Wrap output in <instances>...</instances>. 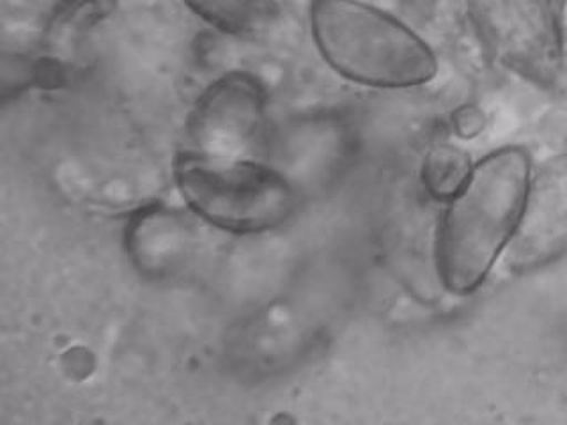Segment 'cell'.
<instances>
[{
  "mask_svg": "<svg viewBox=\"0 0 567 425\" xmlns=\"http://www.w3.org/2000/svg\"><path fill=\"white\" fill-rule=\"evenodd\" d=\"M530 153L505 146L475 162L466 182L447 200L436 241L445 288L470 294L504 256L530 186Z\"/></svg>",
  "mask_w": 567,
  "mask_h": 425,
  "instance_id": "1",
  "label": "cell"
},
{
  "mask_svg": "<svg viewBox=\"0 0 567 425\" xmlns=\"http://www.w3.org/2000/svg\"><path fill=\"white\" fill-rule=\"evenodd\" d=\"M309 25L319 55L354 84L419 87L439 73L436 53L421 35L362 0H310Z\"/></svg>",
  "mask_w": 567,
  "mask_h": 425,
  "instance_id": "2",
  "label": "cell"
},
{
  "mask_svg": "<svg viewBox=\"0 0 567 425\" xmlns=\"http://www.w3.org/2000/svg\"><path fill=\"white\" fill-rule=\"evenodd\" d=\"M174 182L195 217L233 235H257L282 226L297 209L288 177L254 158H221L179 151Z\"/></svg>",
  "mask_w": 567,
  "mask_h": 425,
  "instance_id": "3",
  "label": "cell"
},
{
  "mask_svg": "<svg viewBox=\"0 0 567 425\" xmlns=\"http://www.w3.org/2000/svg\"><path fill=\"white\" fill-rule=\"evenodd\" d=\"M487 55L514 76L551 89L566 71L564 27L555 0H465Z\"/></svg>",
  "mask_w": 567,
  "mask_h": 425,
  "instance_id": "4",
  "label": "cell"
},
{
  "mask_svg": "<svg viewBox=\"0 0 567 425\" xmlns=\"http://www.w3.org/2000/svg\"><path fill=\"white\" fill-rule=\"evenodd\" d=\"M268 114L265 85L247 71H229L204 89L186 120L188 149L221 158H252Z\"/></svg>",
  "mask_w": 567,
  "mask_h": 425,
  "instance_id": "5",
  "label": "cell"
},
{
  "mask_svg": "<svg viewBox=\"0 0 567 425\" xmlns=\"http://www.w3.org/2000/svg\"><path fill=\"white\" fill-rule=\"evenodd\" d=\"M567 253V153L534 168L504 265L513 273L543 270Z\"/></svg>",
  "mask_w": 567,
  "mask_h": 425,
  "instance_id": "6",
  "label": "cell"
},
{
  "mask_svg": "<svg viewBox=\"0 0 567 425\" xmlns=\"http://www.w3.org/2000/svg\"><path fill=\"white\" fill-rule=\"evenodd\" d=\"M197 230L190 215L165 204H147L126 221L124 247L133 266L150 279L176 273L192 256Z\"/></svg>",
  "mask_w": 567,
  "mask_h": 425,
  "instance_id": "7",
  "label": "cell"
},
{
  "mask_svg": "<svg viewBox=\"0 0 567 425\" xmlns=\"http://www.w3.org/2000/svg\"><path fill=\"white\" fill-rule=\"evenodd\" d=\"M115 13V0H61L44 27L43 44L50 61L71 58L91 32Z\"/></svg>",
  "mask_w": 567,
  "mask_h": 425,
  "instance_id": "8",
  "label": "cell"
},
{
  "mask_svg": "<svg viewBox=\"0 0 567 425\" xmlns=\"http://www.w3.org/2000/svg\"><path fill=\"white\" fill-rule=\"evenodd\" d=\"M204 22L230 35H257L277 20V0H183Z\"/></svg>",
  "mask_w": 567,
  "mask_h": 425,
  "instance_id": "9",
  "label": "cell"
},
{
  "mask_svg": "<svg viewBox=\"0 0 567 425\" xmlns=\"http://www.w3.org/2000/svg\"><path fill=\"white\" fill-rule=\"evenodd\" d=\"M474 162L468 153L454 144H434L422 162V183L433 199L447 203L466 182Z\"/></svg>",
  "mask_w": 567,
  "mask_h": 425,
  "instance_id": "10",
  "label": "cell"
}]
</instances>
